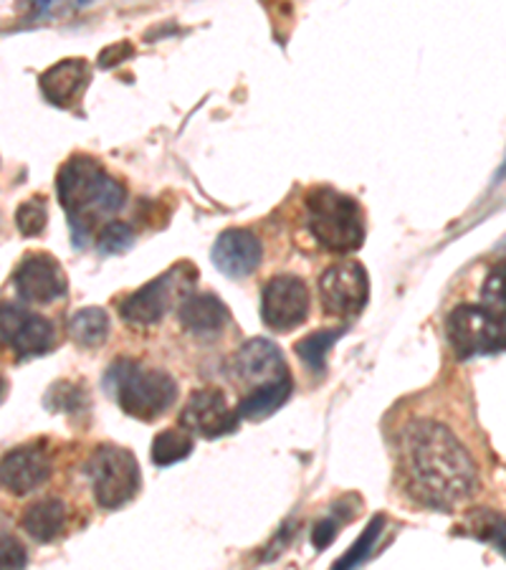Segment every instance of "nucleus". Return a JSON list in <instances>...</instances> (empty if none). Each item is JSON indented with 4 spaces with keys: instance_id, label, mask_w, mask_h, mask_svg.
<instances>
[{
    "instance_id": "5",
    "label": "nucleus",
    "mask_w": 506,
    "mask_h": 570,
    "mask_svg": "<svg viewBox=\"0 0 506 570\" xmlns=\"http://www.w3.org/2000/svg\"><path fill=\"white\" fill-rule=\"evenodd\" d=\"M95 498L105 510H117L130 502L140 490V464L122 446H99L87 462Z\"/></svg>"
},
{
    "instance_id": "14",
    "label": "nucleus",
    "mask_w": 506,
    "mask_h": 570,
    "mask_svg": "<svg viewBox=\"0 0 506 570\" xmlns=\"http://www.w3.org/2000/svg\"><path fill=\"white\" fill-rule=\"evenodd\" d=\"M51 474V462L41 449L33 446H18L13 452L3 456V469H0V480H3L6 492L21 494L33 492L36 487H41Z\"/></svg>"
},
{
    "instance_id": "16",
    "label": "nucleus",
    "mask_w": 506,
    "mask_h": 570,
    "mask_svg": "<svg viewBox=\"0 0 506 570\" xmlns=\"http://www.w3.org/2000/svg\"><path fill=\"white\" fill-rule=\"evenodd\" d=\"M91 81L89 63L85 59H63L41 73L39 85L43 97L61 109L73 107L85 95Z\"/></svg>"
},
{
    "instance_id": "3",
    "label": "nucleus",
    "mask_w": 506,
    "mask_h": 570,
    "mask_svg": "<svg viewBox=\"0 0 506 570\" xmlns=\"http://www.w3.org/2000/svg\"><path fill=\"white\" fill-rule=\"evenodd\" d=\"M107 391L115 395L127 416L137 421H158L178 399V383L160 367H147L130 357H119L105 375Z\"/></svg>"
},
{
    "instance_id": "4",
    "label": "nucleus",
    "mask_w": 506,
    "mask_h": 570,
    "mask_svg": "<svg viewBox=\"0 0 506 570\" xmlns=\"http://www.w3.org/2000/svg\"><path fill=\"white\" fill-rule=\"evenodd\" d=\"M307 226L321 249L347 254L360 249L365 242V218L360 204L347 193L329 186L311 188L307 193Z\"/></svg>"
},
{
    "instance_id": "6",
    "label": "nucleus",
    "mask_w": 506,
    "mask_h": 570,
    "mask_svg": "<svg viewBox=\"0 0 506 570\" xmlns=\"http://www.w3.org/2000/svg\"><path fill=\"white\" fill-rule=\"evenodd\" d=\"M446 335L454 355L474 357L506 351V320L492 315L482 305H458L448 312Z\"/></svg>"
},
{
    "instance_id": "18",
    "label": "nucleus",
    "mask_w": 506,
    "mask_h": 570,
    "mask_svg": "<svg viewBox=\"0 0 506 570\" xmlns=\"http://www.w3.org/2000/svg\"><path fill=\"white\" fill-rule=\"evenodd\" d=\"M67 504L57 498H49L26 508V512L21 514V528L26 530V535L33 538L36 542H51L61 535L63 528H67Z\"/></svg>"
},
{
    "instance_id": "9",
    "label": "nucleus",
    "mask_w": 506,
    "mask_h": 570,
    "mask_svg": "<svg viewBox=\"0 0 506 570\" xmlns=\"http://www.w3.org/2000/svg\"><path fill=\"white\" fill-rule=\"evenodd\" d=\"M309 315V289L294 274H276L264 284L261 317L276 333H289Z\"/></svg>"
},
{
    "instance_id": "7",
    "label": "nucleus",
    "mask_w": 506,
    "mask_h": 570,
    "mask_svg": "<svg viewBox=\"0 0 506 570\" xmlns=\"http://www.w3.org/2000/svg\"><path fill=\"white\" fill-rule=\"evenodd\" d=\"M192 279H196V269H190L188 264H178L175 269L160 274L158 279L147 282L145 287L127 294L119 302V315H122L127 325H158L168 315L172 302L190 287Z\"/></svg>"
},
{
    "instance_id": "27",
    "label": "nucleus",
    "mask_w": 506,
    "mask_h": 570,
    "mask_svg": "<svg viewBox=\"0 0 506 570\" xmlns=\"http://www.w3.org/2000/svg\"><path fill=\"white\" fill-rule=\"evenodd\" d=\"M474 535L492 542L506 556V518H502V514L482 512L474 518Z\"/></svg>"
},
{
    "instance_id": "8",
    "label": "nucleus",
    "mask_w": 506,
    "mask_h": 570,
    "mask_svg": "<svg viewBox=\"0 0 506 570\" xmlns=\"http://www.w3.org/2000/svg\"><path fill=\"white\" fill-rule=\"evenodd\" d=\"M319 297L327 315L355 317L370 299V279L363 264L343 262L329 266L319 279Z\"/></svg>"
},
{
    "instance_id": "30",
    "label": "nucleus",
    "mask_w": 506,
    "mask_h": 570,
    "mask_svg": "<svg viewBox=\"0 0 506 570\" xmlns=\"http://www.w3.org/2000/svg\"><path fill=\"white\" fill-rule=\"evenodd\" d=\"M337 528H339V522L333 520V518L319 520L317 525H315V530H311V542H315V548L317 550H325L329 542L337 538Z\"/></svg>"
},
{
    "instance_id": "31",
    "label": "nucleus",
    "mask_w": 506,
    "mask_h": 570,
    "mask_svg": "<svg viewBox=\"0 0 506 570\" xmlns=\"http://www.w3.org/2000/svg\"><path fill=\"white\" fill-rule=\"evenodd\" d=\"M506 178V158H504V163H502V168H499V173H496V183H502Z\"/></svg>"
},
{
    "instance_id": "23",
    "label": "nucleus",
    "mask_w": 506,
    "mask_h": 570,
    "mask_svg": "<svg viewBox=\"0 0 506 570\" xmlns=\"http://www.w3.org/2000/svg\"><path fill=\"white\" fill-rule=\"evenodd\" d=\"M383 528H385V518H383V514H377V518L367 522L363 535L357 538V542L349 546L347 553L337 560L333 570H355L357 566H360L363 560L375 550V542H377V538L383 535Z\"/></svg>"
},
{
    "instance_id": "11",
    "label": "nucleus",
    "mask_w": 506,
    "mask_h": 570,
    "mask_svg": "<svg viewBox=\"0 0 506 570\" xmlns=\"http://www.w3.org/2000/svg\"><path fill=\"white\" fill-rule=\"evenodd\" d=\"M13 287L18 297L29 305H49L61 299L69 292L67 274H63L59 259L51 254L36 252L23 256L18 269L13 272Z\"/></svg>"
},
{
    "instance_id": "29",
    "label": "nucleus",
    "mask_w": 506,
    "mask_h": 570,
    "mask_svg": "<svg viewBox=\"0 0 506 570\" xmlns=\"http://www.w3.org/2000/svg\"><path fill=\"white\" fill-rule=\"evenodd\" d=\"M130 57H135V49L127 41H119V43H115V46H109V49H105L99 53V67H105V69H109V67H117V63H122L125 59H130Z\"/></svg>"
},
{
    "instance_id": "24",
    "label": "nucleus",
    "mask_w": 506,
    "mask_h": 570,
    "mask_svg": "<svg viewBox=\"0 0 506 570\" xmlns=\"http://www.w3.org/2000/svg\"><path fill=\"white\" fill-rule=\"evenodd\" d=\"M486 312L506 320V262L494 266L482 287V302H478Z\"/></svg>"
},
{
    "instance_id": "1",
    "label": "nucleus",
    "mask_w": 506,
    "mask_h": 570,
    "mask_svg": "<svg viewBox=\"0 0 506 570\" xmlns=\"http://www.w3.org/2000/svg\"><path fill=\"white\" fill-rule=\"evenodd\" d=\"M400 466L410 498L434 510L456 508L478 487L472 454L454 431L430 419L410 421L403 429Z\"/></svg>"
},
{
    "instance_id": "26",
    "label": "nucleus",
    "mask_w": 506,
    "mask_h": 570,
    "mask_svg": "<svg viewBox=\"0 0 506 570\" xmlns=\"http://www.w3.org/2000/svg\"><path fill=\"white\" fill-rule=\"evenodd\" d=\"M135 244V232L130 224H122V220H109V224L101 228L97 236V246L101 254H122Z\"/></svg>"
},
{
    "instance_id": "19",
    "label": "nucleus",
    "mask_w": 506,
    "mask_h": 570,
    "mask_svg": "<svg viewBox=\"0 0 506 570\" xmlns=\"http://www.w3.org/2000/svg\"><path fill=\"white\" fill-rule=\"evenodd\" d=\"M291 391H294L291 375H289V379H284V381L256 385V389L248 393L241 403H238V409H236L238 416L248 419V421L269 419L271 413L279 411L284 403L289 401Z\"/></svg>"
},
{
    "instance_id": "22",
    "label": "nucleus",
    "mask_w": 506,
    "mask_h": 570,
    "mask_svg": "<svg viewBox=\"0 0 506 570\" xmlns=\"http://www.w3.org/2000/svg\"><path fill=\"white\" fill-rule=\"evenodd\" d=\"M345 335V327L339 330H319V333H311L297 343V355L309 367L311 373H321L327 365L329 347H333L339 337Z\"/></svg>"
},
{
    "instance_id": "12",
    "label": "nucleus",
    "mask_w": 506,
    "mask_h": 570,
    "mask_svg": "<svg viewBox=\"0 0 506 570\" xmlns=\"http://www.w3.org/2000/svg\"><path fill=\"white\" fill-rule=\"evenodd\" d=\"M0 322H3V343L21 361L46 355L57 345V333H53L51 322L41 315H33L29 309L3 305V309H0Z\"/></svg>"
},
{
    "instance_id": "17",
    "label": "nucleus",
    "mask_w": 506,
    "mask_h": 570,
    "mask_svg": "<svg viewBox=\"0 0 506 570\" xmlns=\"http://www.w3.org/2000/svg\"><path fill=\"white\" fill-rule=\"evenodd\" d=\"M178 317H180V325L186 327L190 335L208 337V335H218L220 330L226 327L228 309L216 294L200 292V294H190V297L180 302Z\"/></svg>"
},
{
    "instance_id": "10",
    "label": "nucleus",
    "mask_w": 506,
    "mask_h": 570,
    "mask_svg": "<svg viewBox=\"0 0 506 570\" xmlns=\"http://www.w3.org/2000/svg\"><path fill=\"white\" fill-rule=\"evenodd\" d=\"M238 411L218 389H200L190 393L180 413V426L202 439H220L238 429Z\"/></svg>"
},
{
    "instance_id": "28",
    "label": "nucleus",
    "mask_w": 506,
    "mask_h": 570,
    "mask_svg": "<svg viewBox=\"0 0 506 570\" xmlns=\"http://www.w3.org/2000/svg\"><path fill=\"white\" fill-rule=\"evenodd\" d=\"M29 563L23 542L3 532V546H0V570H23Z\"/></svg>"
},
{
    "instance_id": "2",
    "label": "nucleus",
    "mask_w": 506,
    "mask_h": 570,
    "mask_svg": "<svg viewBox=\"0 0 506 570\" xmlns=\"http://www.w3.org/2000/svg\"><path fill=\"white\" fill-rule=\"evenodd\" d=\"M57 193L69 216L73 244L85 246L99 218L122 210L127 190L91 155H71L57 176Z\"/></svg>"
},
{
    "instance_id": "13",
    "label": "nucleus",
    "mask_w": 506,
    "mask_h": 570,
    "mask_svg": "<svg viewBox=\"0 0 506 570\" xmlns=\"http://www.w3.org/2000/svg\"><path fill=\"white\" fill-rule=\"evenodd\" d=\"M264 256L261 238L248 228H228L220 234L210 252L216 269L231 279H244L259 269Z\"/></svg>"
},
{
    "instance_id": "21",
    "label": "nucleus",
    "mask_w": 506,
    "mask_h": 570,
    "mask_svg": "<svg viewBox=\"0 0 506 570\" xmlns=\"http://www.w3.org/2000/svg\"><path fill=\"white\" fill-rule=\"evenodd\" d=\"M192 454V434L186 429H168L160 431L152 441L150 456L155 466H170L178 464L182 459H188Z\"/></svg>"
},
{
    "instance_id": "15",
    "label": "nucleus",
    "mask_w": 506,
    "mask_h": 570,
    "mask_svg": "<svg viewBox=\"0 0 506 570\" xmlns=\"http://www.w3.org/2000/svg\"><path fill=\"white\" fill-rule=\"evenodd\" d=\"M236 373L241 375L244 381L256 385L289 379L287 361H284L279 345H274L271 340L266 337L248 340L241 351H238Z\"/></svg>"
},
{
    "instance_id": "20",
    "label": "nucleus",
    "mask_w": 506,
    "mask_h": 570,
    "mask_svg": "<svg viewBox=\"0 0 506 570\" xmlns=\"http://www.w3.org/2000/svg\"><path fill=\"white\" fill-rule=\"evenodd\" d=\"M69 337L81 347H99L109 337V315L101 307H85L69 317Z\"/></svg>"
},
{
    "instance_id": "25",
    "label": "nucleus",
    "mask_w": 506,
    "mask_h": 570,
    "mask_svg": "<svg viewBox=\"0 0 506 570\" xmlns=\"http://www.w3.org/2000/svg\"><path fill=\"white\" fill-rule=\"evenodd\" d=\"M46 220H49V210H46V200L41 196H36L31 200H23L16 210V226L18 232L29 238H36L43 234Z\"/></svg>"
}]
</instances>
